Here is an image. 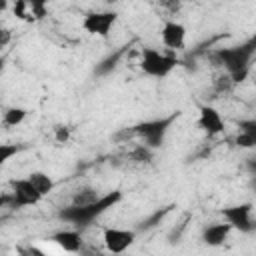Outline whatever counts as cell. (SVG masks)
<instances>
[{
  "label": "cell",
  "mask_w": 256,
  "mask_h": 256,
  "mask_svg": "<svg viewBox=\"0 0 256 256\" xmlns=\"http://www.w3.org/2000/svg\"><path fill=\"white\" fill-rule=\"evenodd\" d=\"M254 56H256V34H252L240 44L218 48L210 54V58L224 68V72L232 78L234 84H240L248 78Z\"/></svg>",
  "instance_id": "cell-1"
},
{
  "label": "cell",
  "mask_w": 256,
  "mask_h": 256,
  "mask_svg": "<svg viewBox=\"0 0 256 256\" xmlns=\"http://www.w3.org/2000/svg\"><path fill=\"white\" fill-rule=\"evenodd\" d=\"M118 202H122V192L120 190H112L108 194L98 196L92 202H86V204H70V206L62 208L58 212V218L64 220V222H68V224H72L78 230H84L92 222H96L104 212H108L110 208H114Z\"/></svg>",
  "instance_id": "cell-2"
},
{
  "label": "cell",
  "mask_w": 256,
  "mask_h": 256,
  "mask_svg": "<svg viewBox=\"0 0 256 256\" xmlns=\"http://www.w3.org/2000/svg\"><path fill=\"white\" fill-rule=\"evenodd\" d=\"M180 112H174L170 116H164V118H154V120H144V122H138L136 126L130 128V134L134 136H140L144 140V144L148 148H160L166 140V134L170 130V126L178 120Z\"/></svg>",
  "instance_id": "cell-3"
},
{
  "label": "cell",
  "mask_w": 256,
  "mask_h": 256,
  "mask_svg": "<svg viewBox=\"0 0 256 256\" xmlns=\"http://www.w3.org/2000/svg\"><path fill=\"white\" fill-rule=\"evenodd\" d=\"M178 64L180 60L174 54H166L150 46L140 52V70L150 78H166Z\"/></svg>",
  "instance_id": "cell-4"
},
{
  "label": "cell",
  "mask_w": 256,
  "mask_h": 256,
  "mask_svg": "<svg viewBox=\"0 0 256 256\" xmlns=\"http://www.w3.org/2000/svg\"><path fill=\"white\" fill-rule=\"evenodd\" d=\"M10 192H6L0 198L2 206H12V208H24V206H36L44 196L38 192V188L30 182V178H16L10 180Z\"/></svg>",
  "instance_id": "cell-5"
},
{
  "label": "cell",
  "mask_w": 256,
  "mask_h": 256,
  "mask_svg": "<svg viewBox=\"0 0 256 256\" xmlns=\"http://www.w3.org/2000/svg\"><path fill=\"white\" fill-rule=\"evenodd\" d=\"M118 22V12L116 10H92L86 12L82 18V30L90 36H100V38H108L112 28Z\"/></svg>",
  "instance_id": "cell-6"
},
{
  "label": "cell",
  "mask_w": 256,
  "mask_h": 256,
  "mask_svg": "<svg viewBox=\"0 0 256 256\" xmlns=\"http://www.w3.org/2000/svg\"><path fill=\"white\" fill-rule=\"evenodd\" d=\"M252 202H240L234 206L220 208L222 218L232 226V230L242 232V234H252L256 232V222L252 218Z\"/></svg>",
  "instance_id": "cell-7"
},
{
  "label": "cell",
  "mask_w": 256,
  "mask_h": 256,
  "mask_svg": "<svg viewBox=\"0 0 256 256\" xmlns=\"http://www.w3.org/2000/svg\"><path fill=\"white\" fill-rule=\"evenodd\" d=\"M102 242L104 248L112 254H122L126 252L134 242H136V232L128 230V228H116V226H108L102 230Z\"/></svg>",
  "instance_id": "cell-8"
},
{
  "label": "cell",
  "mask_w": 256,
  "mask_h": 256,
  "mask_svg": "<svg viewBox=\"0 0 256 256\" xmlns=\"http://www.w3.org/2000/svg\"><path fill=\"white\" fill-rule=\"evenodd\" d=\"M160 40L172 52L182 50L186 46V26L178 20H166L160 26Z\"/></svg>",
  "instance_id": "cell-9"
},
{
  "label": "cell",
  "mask_w": 256,
  "mask_h": 256,
  "mask_svg": "<svg viewBox=\"0 0 256 256\" xmlns=\"http://www.w3.org/2000/svg\"><path fill=\"white\" fill-rule=\"evenodd\" d=\"M198 126L208 136H218V134L224 132V118H222V114L214 106L202 104L198 108Z\"/></svg>",
  "instance_id": "cell-10"
},
{
  "label": "cell",
  "mask_w": 256,
  "mask_h": 256,
  "mask_svg": "<svg viewBox=\"0 0 256 256\" xmlns=\"http://www.w3.org/2000/svg\"><path fill=\"white\" fill-rule=\"evenodd\" d=\"M50 240H52L60 250L70 252V254L82 250V234H80V230L74 228V226H72V228H64V230L54 232Z\"/></svg>",
  "instance_id": "cell-11"
},
{
  "label": "cell",
  "mask_w": 256,
  "mask_h": 256,
  "mask_svg": "<svg viewBox=\"0 0 256 256\" xmlns=\"http://www.w3.org/2000/svg\"><path fill=\"white\" fill-rule=\"evenodd\" d=\"M232 232V226L224 220V222H216V224H208L204 230H202V242L206 246H212V248H218L222 246L228 236Z\"/></svg>",
  "instance_id": "cell-12"
},
{
  "label": "cell",
  "mask_w": 256,
  "mask_h": 256,
  "mask_svg": "<svg viewBox=\"0 0 256 256\" xmlns=\"http://www.w3.org/2000/svg\"><path fill=\"white\" fill-rule=\"evenodd\" d=\"M234 144L238 148H256V120H240L238 122V134L234 138Z\"/></svg>",
  "instance_id": "cell-13"
},
{
  "label": "cell",
  "mask_w": 256,
  "mask_h": 256,
  "mask_svg": "<svg viewBox=\"0 0 256 256\" xmlns=\"http://www.w3.org/2000/svg\"><path fill=\"white\" fill-rule=\"evenodd\" d=\"M28 178H30V182L38 188V192L42 194V196H46V194H50L52 190H54V180H52V176L50 174H46V172H40V170H34V172H30L28 174Z\"/></svg>",
  "instance_id": "cell-14"
},
{
  "label": "cell",
  "mask_w": 256,
  "mask_h": 256,
  "mask_svg": "<svg viewBox=\"0 0 256 256\" xmlns=\"http://www.w3.org/2000/svg\"><path fill=\"white\" fill-rule=\"evenodd\" d=\"M26 116H28V110L26 108H22V106H10V108L4 110L2 122H4V126H20L26 120Z\"/></svg>",
  "instance_id": "cell-15"
},
{
  "label": "cell",
  "mask_w": 256,
  "mask_h": 256,
  "mask_svg": "<svg viewBox=\"0 0 256 256\" xmlns=\"http://www.w3.org/2000/svg\"><path fill=\"white\" fill-rule=\"evenodd\" d=\"M12 14L16 16V20H22V22H34V16H32V12H30L26 0H14V2H12Z\"/></svg>",
  "instance_id": "cell-16"
},
{
  "label": "cell",
  "mask_w": 256,
  "mask_h": 256,
  "mask_svg": "<svg viewBox=\"0 0 256 256\" xmlns=\"http://www.w3.org/2000/svg\"><path fill=\"white\" fill-rule=\"evenodd\" d=\"M34 20H42L48 14V0H26Z\"/></svg>",
  "instance_id": "cell-17"
},
{
  "label": "cell",
  "mask_w": 256,
  "mask_h": 256,
  "mask_svg": "<svg viewBox=\"0 0 256 256\" xmlns=\"http://www.w3.org/2000/svg\"><path fill=\"white\" fill-rule=\"evenodd\" d=\"M172 208H174V206H164L162 210H156V212H154L152 216H148V218H146V220H144V222L140 224V228H142V230L154 228V226H156V224H158V222H160V220H162V218H164V216H166V214H168V212H170Z\"/></svg>",
  "instance_id": "cell-18"
},
{
  "label": "cell",
  "mask_w": 256,
  "mask_h": 256,
  "mask_svg": "<svg viewBox=\"0 0 256 256\" xmlns=\"http://www.w3.org/2000/svg\"><path fill=\"white\" fill-rule=\"evenodd\" d=\"M122 52H124V48H122V50H118V52H116L114 56L106 58L104 62H100V66L96 68V72H98V74H106V72H110V70H112V68L116 66V62H118V58L122 56Z\"/></svg>",
  "instance_id": "cell-19"
},
{
  "label": "cell",
  "mask_w": 256,
  "mask_h": 256,
  "mask_svg": "<svg viewBox=\"0 0 256 256\" xmlns=\"http://www.w3.org/2000/svg\"><path fill=\"white\" fill-rule=\"evenodd\" d=\"M70 134H72V130L66 124H56L54 126V140L58 144H66L70 140Z\"/></svg>",
  "instance_id": "cell-20"
},
{
  "label": "cell",
  "mask_w": 256,
  "mask_h": 256,
  "mask_svg": "<svg viewBox=\"0 0 256 256\" xmlns=\"http://www.w3.org/2000/svg\"><path fill=\"white\" fill-rule=\"evenodd\" d=\"M18 150H20V146H16V144H0V164H6L12 156H16Z\"/></svg>",
  "instance_id": "cell-21"
},
{
  "label": "cell",
  "mask_w": 256,
  "mask_h": 256,
  "mask_svg": "<svg viewBox=\"0 0 256 256\" xmlns=\"http://www.w3.org/2000/svg\"><path fill=\"white\" fill-rule=\"evenodd\" d=\"M96 198H98V194H96L92 188H86V190H82V192L74 194L72 204H86V202H92V200H96Z\"/></svg>",
  "instance_id": "cell-22"
},
{
  "label": "cell",
  "mask_w": 256,
  "mask_h": 256,
  "mask_svg": "<svg viewBox=\"0 0 256 256\" xmlns=\"http://www.w3.org/2000/svg\"><path fill=\"white\" fill-rule=\"evenodd\" d=\"M8 42H10V30H8V28H4V30H2V34H0V46H2V48H6V46H8Z\"/></svg>",
  "instance_id": "cell-23"
},
{
  "label": "cell",
  "mask_w": 256,
  "mask_h": 256,
  "mask_svg": "<svg viewBox=\"0 0 256 256\" xmlns=\"http://www.w3.org/2000/svg\"><path fill=\"white\" fill-rule=\"evenodd\" d=\"M246 168L256 176V158H248V162H246Z\"/></svg>",
  "instance_id": "cell-24"
},
{
  "label": "cell",
  "mask_w": 256,
  "mask_h": 256,
  "mask_svg": "<svg viewBox=\"0 0 256 256\" xmlns=\"http://www.w3.org/2000/svg\"><path fill=\"white\" fill-rule=\"evenodd\" d=\"M6 8H8V0H0V10L6 12Z\"/></svg>",
  "instance_id": "cell-25"
},
{
  "label": "cell",
  "mask_w": 256,
  "mask_h": 256,
  "mask_svg": "<svg viewBox=\"0 0 256 256\" xmlns=\"http://www.w3.org/2000/svg\"><path fill=\"white\" fill-rule=\"evenodd\" d=\"M110 4H116V2H122V0H108Z\"/></svg>",
  "instance_id": "cell-26"
}]
</instances>
